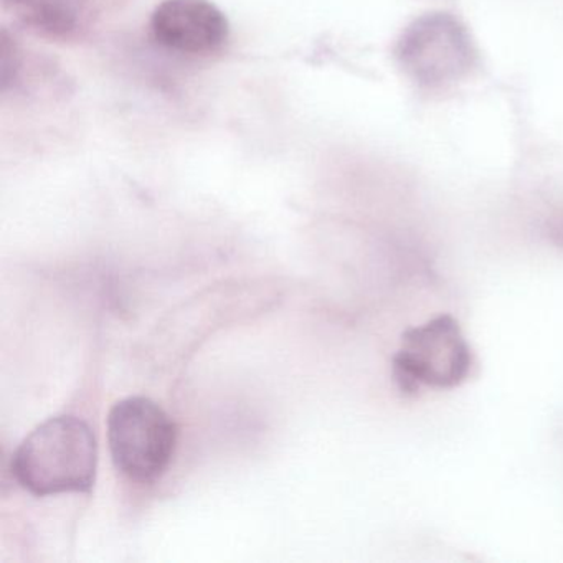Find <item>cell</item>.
<instances>
[{
  "label": "cell",
  "instance_id": "cell-2",
  "mask_svg": "<svg viewBox=\"0 0 563 563\" xmlns=\"http://www.w3.org/2000/svg\"><path fill=\"white\" fill-rule=\"evenodd\" d=\"M108 443L114 466L124 476L150 484L159 479L173 461L177 427L156 401L124 398L108 415Z\"/></svg>",
  "mask_w": 563,
  "mask_h": 563
},
{
  "label": "cell",
  "instance_id": "cell-3",
  "mask_svg": "<svg viewBox=\"0 0 563 563\" xmlns=\"http://www.w3.org/2000/svg\"><path fill=\"white\" fill-rule=\"evenodd\" d=\"M476 357L451 316L411 329L394 357V378L401 391L460 387L473 375Z\"/></svg>",
  "mask_w": 563,
  "mask_h": 563
},
{
  "label": "cell",
  "instance_id": "cell-6",
  "mask_svg": "<svg viewBox=\"0 0 563 563\" xmlns=\"http://www.w3.org/2000/svg\"><path fill=\"white\" fill-rule=\"evenodd\" d=\"M2 9L18 27L42 41H77L90 27L91 0H2Z\"/></svg>",
  "mask_w": 563,
  "mask_h": 563
},
{
  "label": "cell",
  "instance_id": "cell-4",
  "mask_svg": "<svg viewBox=\"0 0 563 563\" xmlns=\"http://www.w3.org/2000/svg\"><path fill=\"white\" fill-rule=\"evenodd\" d=\"M398 65L421 88L456 84L476 64V51L464 25L444 12L421 15L405 29L395 47Z\"/></svg>",
  "mask_w": 563,
  "mask_h": 563
},
{
  "label": "cell",
  "instance_id": "cell-5",
  "mask_svg": "<svg viewBox=\"0 0 563 563\" xmlns=\"http://www.w3.org/2000/svg\"><path fill=\"white\" fill-rule=\"evenodd\" d=\"M150 27L159 47L184 57L219 54L230 37L225 14L210 0H163Z\"/></svg>",
  "mask_w": 563,
  "mask_h": 563
},
{
  "label": "cell",
  "instance_id": "cell-1",
  "mask_svg": "<svg viewBox=\"0 0 563 563\" xmlns=\"http://www.w3.org/2000/svg\"><path fill=\"white\" fill-rule=\"evenodd\" d=\"M97 467L98 444L90 424L67 415L38 424L12 457L15 479L38 497L88 493Z\"/></svg>",
  "mask_w": 563,
  "mask_h": 563
}]
</instances>
